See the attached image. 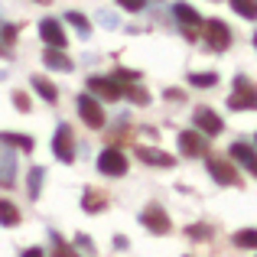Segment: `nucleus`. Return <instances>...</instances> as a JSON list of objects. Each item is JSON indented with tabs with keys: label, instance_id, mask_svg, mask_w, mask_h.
Masks as SVG:
<instances>
[{
	"label": "nucleus",
	"instance_id": "obj_17",
	"mask_svg": "<svg viewBox=\"0 0 257 257\" xmlns=\"http://www.w3.org/2000/svg\"><path fill=\"white\" fill-rule=\"evenodd\" d=\"M13 166H17V160H13V153L4 144V153H0V182L4 186H13Z\"/></svg>",
	"mask_w": 257,
	"mask_h": 257
},
{
	"label": "nucleus",
	"instance_id": "obj_26",
	"mask_svg": "<svg viewBox=\"0 0 257 257\" xmlns=\"http://www.w3.org/2000/svg\"><path fill=\"white\" fill-rule=\"evenodd\" d=\"M124 94L134 101V104H140V107H147V104H150V94H147L144 88H134V85H131V88H124Z\"/></svg>",
	"mask_w": 257,
	"mask_h": 257
},
{
	"label": "nucleus",
	"instance_id": "obj_5",
	"mask_svg": "<svg viewBox=\"0 0 257 257\" xmlns=\"http://www.w3.org/2000/svg\"><path fill=\"white\" fill-rule=\"evenodd\" d=\"M140 221H144V228L147 231H153V234H170V215L163 212V208L157 205V202H150V205L140 212Z\"/></svg>",
	"mask_w": 257,
	"mask_h": 257
},
{
	"label": "nucleus",
	"instance_id": "obj_11",
	"mask_svg": "<svg viewBox=\"0 0 257 257\" xmlns=\"http://www.w3.org/2000/svg\"><path fill=\"white\" fill-rule=\"evenodd\" d=\"M173 13H176V20L182 23V30H186V39H195V30L202 26V17H199V13H195L189 4H176Z\"/></svg>",
	"mask_w": 257,
	"mask_h": 257
},
{
	"label": "nucleus",
	"instance_id": "obj_24",
	"mask_svg": "<svg viewBox=\"0 0 257 257\" xmlns=\"http://www.w3.org/2000/svg\"><path fill=\"white\" fill-rule=\"evenodd\" d=\"M231 7L244 20H257V0H231Z\"/></svg>",
	"mask_w": 257,
	"mask_h": 257
},
{
	"label": "nucleus",
	"instance_id": "obj_33",
	"mask_svg": "<svg viewBox=\"0 0 257 257\" xmlns=\"http://www.w3.org/2000/svg\"><path fill=\"white\" fill-rule=\"evenodd\" d=\"M114 247H117V251H127V238H124V234H117V238H114Z\"/></svg>",
	"mask_w": 257,
	"mask_h": 257
},
{
	"label": "nucleus",
	"instance_id": "obj_28",
	"mask_svg": "<svg viewBox=\"0 0 257 257\" xmlns=\"http://www.w3.org/2000/svg\"><path fill=\"white\" fill-rule=\"evenodd\" d=\"M117 4L124 7L127 13H137V10H144V4H147V0H117Z\"/></svg>",
	"mask_w": 257,
	"mask_h": 257
},
{
	"label": "nucleus",
	"instance_id": "obj_31",
	"mask_svg": "<svg viewBox=\"0 0 257 257\" xmlns=\"http://www.w3.org/2000/svg\"><path fill=\"white\" fill-rule=\"evenodd\" d=\"M52 238H56V251H59V254H75V251H72V247L65 244L62 238H59V234H52Z\"/></svg>",
	"mask_w": 257,
	"mask_h": 257
},
{
	"label": "nucleus",
	"instance_id": "obj_14",
	"mask_svg": "<svg viewBox=\"0 0 257 257\" xmlns=\"http://www.w3.org/2000/svg\"><path fill=\"white\" fill-rule=\"evenodd\" d=\"M43 62L49 65V69H59V72H72V69H75V65H72V59L65 56L62 49H56V46H49V49H46Z\"/></svg>",
	"mask_w": 257,
	"mask_h": 257
},
{
	"label": "nucleus",
	"instance_id": "obj_19",
	"mask_svg": "<svg viewBox=\"0 0 257 257\" xmlns=\"http://www.w3.org/2000/svg\"><path fill=\"white\" fill-rule=\"evenodd\" d=\"M231 160H238V163H244L247 170H251V166L257 163V153L247 144H231Z\"/></svg>",
	"mask_w": 257,
	"mask_h": 257
},
{
	"label": "nucleus",
	"instance_id": "obj_16",
	"mask_svg": "<svg viewBox=\"0 0 257 257\" xmlns=\"http://www.w3.org/2000/svg\"><path fill=\"white\" fill-rule=\"evenodd\" d=\"M0 144H7V147H20V150L33 153L36 140H33V137H26V134H4V131H0Z\"/></svg>",
	"mask_w": 257,
	"mask_h": 257
},
{
	"label": "nucleus",
	"instance_id": "obj_27",
	"mask_svg": "<svg viewBox=\"0 0 257 257\" xmlns=\"http://www.w3.org/2000/svg\"><path fill=\"white\" fill-rule=\"evenodd\" d=\"M189 238H212V225H192Z\"/></svg>",
	"mask_w": 257,
	"mask_h": 257
},
{
	"label": "nucleus",
	"instance_id": "obj_25",
	"mask_svg": "<svg viewBox=\"0 0 257 257\" xmlns=\"http://www.w3.org/2000/svg\"><path fill=\"white\" fill-rule=\"evenodd\" d=\"M69 23H72V26H75V30H78V33H82V36H85V39H88V36H91V23H88V20H85V17H82V13H78V10H72V13H69Z\"/></svg>",
	"mask_w": 257,
	"mask_h": 257
},
{
	"label": "nucleus",
	"instance_id": "obj_35",
	"mask_svg": "<svg viewBox=\"0 0 257 257\" xmlns=\"http://www.w3.org/2000/svg\"><path fill=\"white\" fill-rule=\"evenodd\" d=\"M251 173H254V176H257V163H254V166H251Z\"/></svg>",
	"mask_w": 257,
	"mask_h": 257
},
{
	"label": "nucleus",
	"instance_id": "obj_37",
	"mask_svg": "<svg viewBox=\"0 0 257 257\" xmlns=\"http://www.w3.org/2000/svg\"><path fill=\"white\" fill-rule=\"evenodd\" d=\"M212 4H218V0H212Z\"/></svg>",
	"mask_w": 257,
	"mask_h": 257
},
{
	"label": "nucleus",
	"instance_id": "obj_29",
	"mask_svg": "<svg viewBox=\"0 0 257 257\" xmlns=\"http://www.w3.org/2000/svg\"><path fill=\"white\" fill-rule=\"evenodd\" d=\"M137 78H140V75H137V72H117V78H114V82H117V85H120V82H127V85H134V82H137Z\"/></svg>",
	"mask_w": 257,
	"mask_h": 257
},
{
	"label": "nucleus",
	"instance_id": "obj_21",
	"mask_svg": "<svg viewBox=\"0 0 257 257\" xmlns=\"http://www.w3.org/2000/svg\"><path fill=\"white\" fill-rule=\"evenodd\" d=\"M0 225H7V228H17L20 225L17 205H13V202H7V199H0Z\"/></svg>",
	"mask_w": 257,
	"mask_h": 257
},
{
	"label": "nucleus",
	"instance_id": "obj_3",
	"mask_svg": "<svg viewBox=\"0 0 257 257\" xmlns=\"http://www.w3.org/2000/svg\"><path fill=\"white\" fill-rule=\"evenodd\" d=\"M179 150H182V157H189V160L208 157V137L202 131H182L179 134Z\"/></svg>",
	"mask_w": 257,
	"mask_h": 257
},
{
	"label": "nucleus",
	"instance_id": "obj_10",
	"mask_svg": "<svg viewBox=\"0 0 257 257\" xmlns=\"http://www.w3.org/2000/svg\"><path fill=\"white\" fill-rule=\"evenodd\" d=\"M88 91H94L101 101H117L124 94V88L114 82V78H88Z\"/></svg>",
	"mask_w": 257,
	"mask_h": 257
},
{
	"label": "nucleus",
	"instance_id": "obj_15",
	"mask_svg": "<svg viewBox=\"0 0 257 257\" xmlns=\"http://www.w3.org/2000/svg\"><path fill=\"white\" fill-rule=\"evenodd\" d=\"M82 208H85V212H104V208H107V195L104 192H101V189H88V192L82 195Z\"/></svg>",
	"mask_w": 257,
	"mask_h": 257
},
{
	"label": "nucleus",
	"instance_id": "obj_34",
	"mask_svg": "<svg viewBox=\"0 0 257 257\" xmlns=\"http://www.w3.org/2000/svg\"><path fill=\"white\" fill-rule=\"evenodd\" d=\"M36 4H43V7H46V4H52V0H36Z\"/></svg>",
	"mask_w": 257,
	"mask_h": 257
},
{
	"label": "nucleus",
	"instance_id": "obj_7",
	"mask_svg": "<svg viewBox=\"0 0 257 257\" xmlns=\"http://www.w3.org/2000/svg\"><path fill=\"white\" fill-rule=\"evenodd\" d=\"M98 170L104 176H124L127 173V157L120 150H114V147H107V150H101V157H98Z\"/></svg>",
	"mask_w": 257,
	"mask_h": 257
},
{
	"label": "nucleus",
	"instance_id": "obj_22",
	"mask_svg": "<svg viewBox=\"0 0 257 257\" xmlns=\"http://www.w3.org/2000/svg\"><path fill=\"white\" fill-rule=\"evenodd\" d=\"M234 247H247V251H257V228L234 231Z\"/></svg>",
	"mask_w": 257,
	"mask_h": 257
},
{
	"label": "nucleus",
	"instance_id": "obj_9",
	"mask_svg": "<svg viewBox=\"0 0 257 257\" xmlns=\"http://www.w3.org/2000/svg\"><path fill=\"white\" fill-rule=\"evenodd\" d=\"M195 127H199L205 137H218L221 131H225V124H221V117L212 111V107H195Z\"/></svg>",
	"mask_w": 257,
	"mask_h": 257
},
{
	"label": "nucleus",
	"instance_id": "obj_32",
	"mask_svg": "<svg viewBox=\"0 0 257 257\" xmlns=\"http://www.w3.org/2000/svg\"><path fill=\"white\" fill-rule=\"evenodd\" d=\"M78 247H82V251H88V254L94 251V247H91V238H82V234H78Z\"/></svg>",
	"mask_w": 257,
	"mask_h": 257
},
{
	"label": "nucleus",
	"instance_id": "obj_36",
	"mask_svg": "<svg viewBox=\"0 0 257 257\" xmlns=\"http://www.w3.org/2000/svg\"><path fill=\"white\" fill-rule=\"evenodd\" d=\"M254 49H257V36H254Z\"/></svg>",
	"mask_w": 257,
	"mask_h": 257
},
{
	"label": "nucleus",
	"instance_id": "obj_6",
	"mask_svg": "<svg viewBox=\"0 0 257 257\" xmlns=\"http://www.w3.org/2000/svg\"><path fill=\"white\" fill-rule=\"evenodd\" d=\"M78 114H82V120L91 131H101V127H104V111H101V104L91 94H78Z\"/></svg>",
	"mask_w": 257,
	"mask_h": 257
},
{
	"label": "nucleus",
	"instance_id": "obj_18",
	"mask_svg": "<svg viewBox=\"0 0 257 257\" xmlns=\"http://www.w3.org/2000/svg\"><path fill=\"white\" fill-rule=\"evenodd\" d=\"M43 179H46V170H43V166H33L30 179H26V192H30V199H39V192H43Z\"/></svg>",
	"mask_w": 257,
	"mask_h": 257
},
{
	"label": "nucleus",
	"instance_id": "obj_1",
	"mask_svg": "<svg viewBox=\"0 0 257 257\" xmlns=\"http://www.w3.org/2000/svg\"><path fill=\"white\" fill-rule=\"evenodd\" d=\"M228 107L231 111H257V85L247 75L234 78V94H228Z\"/></svg>",
	"mask_w": 257,
	"mask_h": 257
},
{
	"label": "nucleus",
	"instance_id": "obj_30",
	"mask_svg": "<svg viewBox=\"0 0 257 257\" xmlns=\"http://www.w3.org/2000/svg\"><path fill=\"white\" fill-rule=\"evenodd\" d=\"M13 104H17V111H30V98L26 94H13Z\"/></svg>",
	"mask_w": 257,
	"mask_h": 257
},
{
	"label": "nucleus",
	"instance_id": "obj_12",
	"mask_svg": "<svg viewBox=\"0 0 257 257\" xmlns=\"http://www.w3.org/2000/svg\"><path fill=\"white\" fill-rule=\"evenodd\" d=\"M39 36L46 39V46H56V49H65V46H69L62 23H56V20H43V23H39Z\"/></svg>",
	"mask_w": 257,
	"mask_h": 257
},
{
	"label": "nucleus",
	"instance_id": "obj_20",
	"mask_svg": "<svg viewBox=\"0 0 257 257\" xmlns=\"http://www.w3.org/2000/svg\"><path fill=\"white\" fill-rule=\"evenodd\" d=\"M33 88H36V91L43 94V101H49V104H56V101H59V88L52 85V82H46L43 75H36V78H33Z\"/></svg>",
	"mask_w": 257,
	"mask_h": 257
},
{
	"label": "nucleus",
	"instance_id": "obj_13",
	"mask_svg": "<svg viewBox=\"0 0 257 257\" xmlns=\"http://www.w3.org/2000/svg\"><path fill=\"white\" fill-rule=\"evenodd\" d=\"M137 157L144 160L147 166H163V170H173L176 166V157H170V153H163V150H153V147H140Z\"/></svg>",
	"mask_w": 257,
	"mask_h": 257
},
{
	"label": "nucleus",
	"instance_id": "obj_4",
	"mask_svg": "<svg viewBox=\"0 0 257 257\" xmlns=\"http://www.w3.org/2000/svg\"><path fill=\"white\" fill-rule=\"evenodd\" d=\"M202 30H205L208 49L225 52L228 46H231V30H228V23H221V20H208V23H202Z\"/></svg>",
	"mask_w": 257,
	"mask_h": 257
},
{
	"label": "nucleus",
	"instance_id": "obj_23",
	"mask_svg": "<svg viewBox=\"0 0 257 257\" xmlns=\"http://www.w3.org/2000/svg\"><path fill=\"white\" fill-rule=\"evenodd\" d=\"M189 82H192L195 88H215L218 85V75H215V72H192Z\"/></svg>",
	"mask_w": 257,
	"mask_h": 257
},
{
	"label": "nucleus",
	"instance_id": "obj_2",
	"mask_svg": "<svg viewBox=\"0 0 257 257\" xmlns=\"http://www.w3.org/2000/svg\"><path fill=\"white\" fill-rule=\"evenodd\" d=\"M52 153L62 163H75V134H72L69 124L56 127V134H52Z\"/></svg>",
	"mask_w": 257,
	"mask_h": 257
},
{
	"label": "nucleus",
	"instance_id": "obj_8",
	"mask_svg": "<svg viewBox=\"0 0 257 257\" xmlns=\"http://www.w3.org/2000/svg\"><path fill=\"white\" fill-rule=\"evenodd\" d=\"M208 176L218 186H241V173L234 170L228 160H208Z\"/></svg>",
	"mask_w": 257,
	"mask_h": 257
}]
</instances>
